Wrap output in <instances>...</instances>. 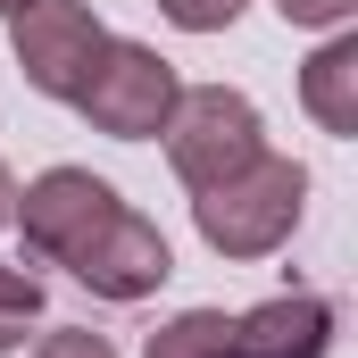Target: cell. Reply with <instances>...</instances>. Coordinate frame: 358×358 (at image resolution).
Listing matches in <instances>:
<instances>
[{
    "label": "cell",
    "instance_id": "6da1fadb",
    "mask_svg": "<svg viewBox=\"0 0 358 358\" xmlns=\"http://www.w3.org/2000/svg\"><path fill=\"white\" fill-rule=\"evenodd\" d=\"M300 208H308V167L275 159V150H259L250 167H234L208 192H192V225H200V242L217 259H267V250H283Z\"/></svg>",
    "mask_w": 358,
    "mask_h": 358
},
{
    "label": "cell",
    "instance_id": "7a4b0ae2",
    "mask_svg": "<svg viewBox=\"0 0 358 358\" xmlns=\"http://www.w3.org/2000/svg\"><path fill=\"white\" fill-rule=\"evenodd\" d=\"M167 167H176L192 192H208V183H225L234 167H250L259 150H267V125H259V108L242 100V92L225 84H192L176 92V108H167Z\"/></svg>",
    "mask_w": 358,
    "mask_h": 358
},
{
    "label": "cell",
    "instance_id": "3957f363",
    "mask_svg": "<svg viewBox=\"0 0 358 358\" xmlns=\"http://www.w3.org/2000/svg\"><path fill=\"white\" fill-rule=\"evenodd\" d=\"M176 67L150 50V42H100V59H92V76L76 84V108H84L100 134H117V142H150L159 125H167V108H176Z\"/></svg>",
    "mask_w": 358,
    "mask_h": 358
},
{
    "label": "cell",
    "instance_id": "277c9868",
    "mask_svg": "<svg viewBox=\"0 0 358 358\" xmlns=\"http://www.w3.org/2000/svg\"><path fill=\"white\" fill-rule=\"evenodd\" d=\"M59 267L76 275V283H92L100 300H150V292L176 275V259H167V234H159L142 208H125V200H117V208L92 225Z\"/></svg>",
    "mask_w": 358,
    "mask_h": 358
},
{
    "label": "cell",
    "instance_id": "5b68a950",
    "mask_svg": "<svg viewBox=\"0 0 358 358\" xmlns=\"http://www.w3.org/2000/svg\"><path fill=\"white\" fill-rule=\"evenodd\" d=\"M8 34H17L25 84L50 92V100H76V84L92 76V59H100V42H108V25L92 17L84 0H25V8L8 17Z\"/></svg>",
    "mask_w": 358,
    "mask_h": 358
},
{
    "label": "cell",
    "instance_id": "8992f818",
    "mask_svg": "<svg viewBox=\"0 0 358 358\" xmlns=\"http://www.w3.org/2000/svg\"><path fill=\"white\" fill-rule=\"evenodd\" d=\"M108 208H117V192L92 176V167H50V176H34L17 192V225H25V242L42 259H67Z\"/></svg>",
    "mask_w": 358,
    "mask_h": 358
},
{
    "label": "cell",
    "instance_id": "52a82bcc",
    "mask_svg": "<svg viewBox=\"0 0 358 358\" xmlns=\"http://www.w3.org/2000/svg\"><path fill=\"white\" fill-rule=\"evenodd\" d=\"M325 350H334V308L317 292H283L234 317V358H325Z\"/></svg>",
    "mask_w": 358,
    "mask_h": 358
},
{
    "label": "cell",
    "instance_id": "ba28073f",
    "mask_svg": "<svg viewBox=\"0 0 358 358\" xmlns=\"http://www.w3.org/2000/svg\"><path fill=\"white\" fill-rule=\"evenodd\" d=\"M300 100H308V117L325 125V134H358V34H334L308 67H300Z\"/></svg>",
    "mask_w": 358,
    "mask_h": 358
},
{
    "label": "cell",
    "instance_id": "9c48e42d",
    "mask_svg": "<svg viewBox=\"0 0 358 358\" xmlns=\"http://www.w3.org/2000/svg\"><path fill=\"white\" fill-rule=\"evenodd\" d=\"M142 358H234V317L225 308H183L176 325L150 334Z\"/></svg>",
    "mask_w": 358,
    "mask_h": 358
},
{
    "label": "cell",
    "instance_id": "30bf717a",
    "mask_svg": "<svg viewBox=\"0 0 358 358\" xmlns=\"http://www.w3.org/2000/svg\"><path fill=\"white\" fill-rule=\"evenodd\" d=\"M25 325H42V283L25 267H0V350H17Z\"/></svg>",
    "mask_w": 358,
    "mask_h": 358
},
{
    "label": "cell",
    "instance_id": "8fae6325",
    "mask_svg": "<svg viewBox=\"0 0 358 358\" xmlns=\"http://www.w3.org/2000/svg\"><path fill=\"white\" fill-rule=\"evenodd\" d=\"M242 8H250V0H159V17L183 25V34H225Z\"/></svg>",
    "mask_w": 358,
    "mask_h": 358
},
{
    "label": "cell",
    "instance_id": "7c38bea8",
    "mask_svg": "<svg viewBox=\"0 0 358 358\" xmlns=\"http://www.w3.org/2000/svg\"><path fill=\"white\" fill-rule=\"evenodd\" d=\"M275 8H283V25H334V34L358 17V0H275Z\"/></svg>",
    "mask_w": 358,
    "mask_h": 358
},
{
    "label": "cell",
    "instance_id": "4fadbf2b",
    "mask_svg": "<svg viewBox=\"0 0 358 358\" xmlns=\"http://www.w3.org/2000/svg\"><path fill=\"white\" fill-rule=\"evenodd\" d=\"M34 358H117V350H108V334H84V325H59V334H50V342H42Z\"/></svg>",
    "mask_w": 358,
    "mask_h": 358
},
{
    "label": "cell",
    "instance_id": "5bb4252c",
    "mask_svg": "<svg viewBox=\"0 0 358 358\" xmlns=\"http://www.w3.org/2000/svg\"><path fill=\"white\" fill-rule=\"evenodd\" d=\"M8 217H17V176L0 167V225H8Z\"/></svg>",
    "mask_w": 358,
    "mask_h": 358
},
{
    "label": "cell",
    "instance_id": "9a60e30c",
    "mask_svg": "<svg viewBox=\"0 0 358 358\" xmlns=\"http://www.w3.org/2000/svg\"><path fill=\"white\" fill-rule=\"evenodd\" d=\"M17 8H25V0H0V17H17Z\"/></svg>",
    "mask_w": 358,
    "mask_h": 358
}]
</instances>
